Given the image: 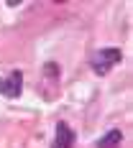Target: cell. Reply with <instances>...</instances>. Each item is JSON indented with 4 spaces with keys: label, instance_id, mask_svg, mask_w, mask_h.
I'll return each mask as SVG.
<instances>
[{
    "label": "cell",
    "instance_id": "1",
    "mask_svg": "<svg viewBox=\"0 0 133 148\" xmlns=\"http://www.w3.org/2000/svg\"><path fill=\"white\" fill-rule=\"evenodd\" d=\"M120 61V49H100L90 56V66L97 74H108Z\"/></svg>",
    "mask_w": 133,
    "mask_h": 148
},
{
    "label": "cell",
    "instance_id": "2",
    "mask_svg": "<svg viewBox=\"0 0 133 148\" xmlns=\"http://www.w3.org/2000/svg\"><path fill=\"white\" fill-rule=\"evenodd\" d=\"M21 87H23V74L21 72H10L5 79H0V92L5 97H18Z\"/></svg>",
    "mask_w": 133,
    "mask_h": 148
},
{
    "label": "cell",
    "instance_id": "3",
    "mask_svg": "<svg viewBox=\"0 0 133 148\" xmlns=\"http://www.w3.org/2000/svg\"><path fill=\"white\" fill-rule=\"evenodd\" d=\"M72 146H74L72 128H69L67 123H59V125H57V140H54L51 148H72Z\"/></svg>",
    "mask_w": 133,
    "mask_h": 148
},
{
    "label": "cell",
    "instance_id": "4",
    "mask_svg": "<svg viewBox=\"0 0 133 148\" xmlns=\"http://www.w3.org/2000/svg\"><path fill=\"white\" fill-rule=\"evenodd\" d=\"M120 140H123V133H120V130H110L105 138L97 140V148H115Z\"/></svg>",
    "mask_w": 133,
    "mask_h": 148
}]
</instances>
